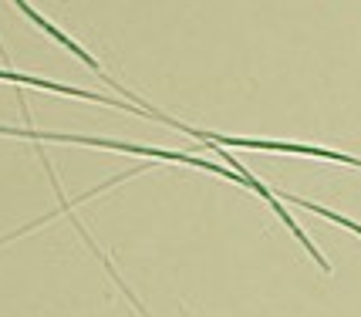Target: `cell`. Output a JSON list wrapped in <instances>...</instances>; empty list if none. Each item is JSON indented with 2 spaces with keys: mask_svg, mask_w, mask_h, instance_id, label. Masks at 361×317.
Here are the masks:
<instances>
[{
  "mask_svg": "<svg viewBox=\"0 0 361 317\" xmlns=\"http://www.w3.org/2000/svg\"><path fill=\"white\" fill-rule=\"evenodd\" d=\"M283 199H290L294 206L311 209V213H317V216H324V220L338 223V226H345V230H351V233H358V237H361V223L348 220V216H341V213H334V209H328V206H317V203H307V199H300V196H283Z\"/></svg>",
  "mask_w": 361,
  "mask_h": 317,
  "instance_id": "2",
  "label": "cell"
},
{
  "mask_svg": "<svg viewBox=\"0 0 361 317\" xmlns=\"http://www.w3.org/2000/svg\"><path fill=\"white\" fill-rule=\"evenodd\" d=\"M0 81H11V85H31V88H41V92H54V95H68V98H81V101H98V105H115V108L128 111V115H142V118H152L156 115L149 108L135 105L132 98H105V95H92L85 88H68V85H58V81H44V78H34V75H17V71H7L0 68Z\"/></svg>",
  "mask_w": 361,
  "mask_h": 317,
  "instance_id": "1",
  "label": "cell"
}]
</instances>
